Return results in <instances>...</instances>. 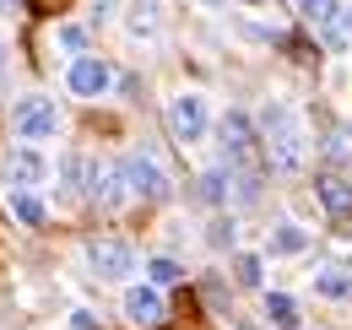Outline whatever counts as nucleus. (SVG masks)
I'll return each instance as SVG.
<instances>
[{
  "instance_id": "17",
  "label": "nucleus",
  "mask_w": 352,
  "mask_h": 330,
  "mask_svg": "<svg viewBox=\"0 0 352 330\" xmlns=\"http://www.w3.org/2000/svg\"><path fill=\"white\" fill-rule=\"evenodd\" d=\"M146 276H152L157 287H174L179 276H184V265H179V260H168V254H157V260H146Z\"/></svg>"
},
{
  "instance_id": "8",
  "label": "nucleus",
  "mask_w": 352,
  "mask_h": 330,
  "mask_svg": "<svg viewBox=\"0 0 352 330\" xmlns=\"http://www.w3.org/2000/svg\"><path fill=\"white\" fill-rule=\"evenodd\" d=\"M125 184H131V195H141V201H163L168 195V173L152 163V157H125Z\"/></svg>"
},
{
  "instance_id": "12",
  "label": "nucleus",
  "mask_w": 352,
  "mask_h": 330,
  "mask_svg": "<svg viewBox=\"0 0 352 330\" xmlns=\"http://www.w3.org/2000/svg\"><path fill=\"white\" fill-rule=\"evenodd\" d=\"M314 190H320V206L331 211L336 222H352V184L347 179H320Z\"/></svg>"
},
{
  "instance_id": "3",
  "label": "nucleus",
  "mask_w": 352,
  "mask_h": 330,
  "mask_svg": "<svg viewBox=\"0 0 352 330\" xmlns=\"http://www.w3.org/2000/svg\"><path fill=\"white\" fill-rule=\"evenodd\" d=\"M206 98L201 92H179V98H168V130H174L179 146H195L201 135H206Z\"/></svg>"
},
{
  "instance_id": "5",
  "label": "nucleus",
  "mask_w": 352,
  "mask_h": 330,
  "mask_svg": "<svg viewBox=\"0 0 352 330\" xmlns=\"http://www.w3.org/2000/svg\"><path fill=\"white\" fill-rule=\"evenodd\" d=\"M65 82H71L76 98H103V92L114 87V65H109V60H98V54H76Z\"/></svg>"
},
{
  "instance_id": "9",
  "label": "nucleus",
  "mask_w": 352,
  "mask_h": 330,
  "mask_svg": "<svg viewBox=\"0 0 352 330\" xmlns=\"http://www.w3.org/2000/svg\"><path fill=\"white\" fill-rule=\"evenodd\" d=\"M125 320H131L135 330L163 325V287H157V282H146V287H131V292H125Z\"/></svg>"
},
{
  "instance_id": "7",
  "label": "nucleus",
  "mask_w": 352,
  "mask_h": 330,
  "mask_svg": "<svg viewBox=\"0 0 352 330\" xmlns=\"http://www.w3.org/2000/svg\"><path fill=\"white\" fill-rule=\"evenodd\" d=\"M0 173H6V184H11V190H38V184L49 179V163L33 152V146H22V152H6Z\"/></svg>"
},
{
  "instance_id": "26",
  "label": "nucleus",
  "mask_w": 352,
  "mask_h": 330,
  "mask_svg": "<svg viewBox=\"0 0 352 330\" xmlns=\"http://www.w3.org/2000/svg\"><path fill=\"white\" fill-rule=\"evenodd\" d=\"M0 65H6V49H0Z\"/></svg>"
},
{
  "instance_id": "25",
  "label": "nucleus",
  "mask_w": 352,
  "mask_h": 330,
  "mask_svg": "<svg viewBox=\"0 0 352 330\" xmlns=\"http://www.w3.org/2000/svg\"><path fill=\"white\" fill-rule=\"evenodd\" d=\"M201 6H228V0H201Z\"/></svg>"
},
{
  "instance_id": "19",
  "label": "nucleus",
  "mask_w": 352,
  "mask_h": 330,
  "mask_svg": "<svg viewBox=\"0 0 352 330\" xmlns=\"http://www.w3.org/2000/svg\"><path fill=\"white\" fill-rule=\"evenodd\" d=\"M131 33H135V38H157V33H163V28H157V16H152V6H135Z\"/></svg>"
},
{
  "instance_id": "11",
  "label": "nucleus",
  "mask_w": 352,
  "mask_h": 330,
  "mask_svg": "<svg viewBox=\"0 0 352 330\" xmlns=\"http://www.w3.org/2000/svg\"><path fill=\"white\" fill-rule=\"evenodd\" d=\"M314 33H320V43H325V49H336V54H342V49H352V6H342V0H336V11H331Z\"/></svg>"
},
{
  "instance_id": "14",
  "label": "nucleus",
  "mask_w": 352,
  "mask_h": 330,
  "mask_svg": "<svg viewBox=\"0 0 352 330\" xmlns=\"http://www.w3.org/2000/svg\"><path fill=\"white\" fill-rule=\"evenodd\" d=\"M314 292H320V298H347V292H352V276L331 265V271H320V276H314Z\"/></svg>"
},
{
  "instance_id": "20",
  "label": "nucleus",
  "mask_w": 352,
  "mask_h": 330,
  "mask_svg": "<svg viewBox=\"0 0 352 330\" xmlns=\"http://www.w3.org/2000/svg\"><path fill=\"white\" fill-rule=\"evenodd\" d=\"M298 11H304V22L309 28H320L331 11H336V0H298Z\"/></svg>"
},
{
  "instance_id": "23",
  "label": "nucleus",
  "mask_w": 352,
  "mask_h": 330,
  "mask_svg": "<svg viewBox=\"0 0 352 330\" xmlns=\"http://www.w3.org/2000/svg\"><path fill=\"white\" fill-rule=\"evenodd\" d=\"M60 43H65V49H76V54H82V49H87V33H82V28H65V33H60Z\"/></svg>"
},
{
  "instance_id": "16",
  "label": "nucleus",
  "mask_w": 352,
  "mask_h": 330,
  "mask_svg": "<svg viewBox=\"0 0 352 330\" xmlns=\"http://www.w3.org/2000/svg\"><path fill=\"white\" fill-rule=\"evenodd\" d=\"M304 244H309V233H304V228H293V222H282V228L271 233V249H276V254H298Z\"/></svg>"
},
{
  "instance_id": "18",
  "label": "nucleus",
  "mask_w": 352,
  "mask_h": 330,
  "mask_svg": "<svg viewBox=\"0 0 352 330\" xmlns=\"http://www.w3.org/2000/svg\"><path fill=\"white\" fill-rule=\"evenodd\" d=\"M228 179H233L228 168H212V173L201 179V195H206V201H228Z\"/></svg>"
},
{
  "instance_id": "22",
  "label": "nucleus",
  "mask_w": 352,
  "mask_h": 330,
  "mask_svg": "<svg viewBox=\"0 0 352 330\" xmlns=\"http://www.w3.org/2000/svg\"><path fill=\"white\" fill-rule=\"evenodd\" d=\"M331 157H352V124H336V135H331Z\"/></svg>"
},
{
  "instance_id": "10",
  "label": "nucleus",
  "mask_w": 352,
  "mask_h": 330,
  "mask_svg": "<svg viewBox=\"0 0 352 330\" xmlns=\"http://www.w3.org/2000/svg\"><path fill=\"white\" fill-rule=\"evenodd\" d=\"M250 152H255L250 120H244V114H228V120H222V157H228V163H250Z\"/></svg>"
},
{
  "instance_id": "2",
  "label": "nucleus",
  "mask_w": 352,
  "mask_h": 330,
  "mask_svg": "<svg viewBox=\"0 0 352 330\" xmlns=\"http://www.w3.org/2000/svg\"><path fill=\"white\" fill-rule=\"evenodd\" d=\"M11 130H16L22 141H54V135H60L54 98H22V103L11 109Z\"/></svg>"
},
{
  "instance_id": "15",
  "label": "nucleus",
  "mask_w": 352,
  "mask_h": 330,
  "mask_svg": "<svg viewBox=\"0 0 352 330\" xmlns=\"http://www.w3.org/2000/svg\"><path fill=\"white\" fill-rule=\"evenodd\" d=\"M11 211H16V222H28V228H38V222H44V206H38V195H33V190H16V195H11Z\"/></svg>"
},
{
  "instance_id": "4",
  "label": "nucleus",
  "mask_w": 352,
  "mask_h": 330,
  "mask_svg": "<svg viewBox=\"0 0 352 330\" xmlns=\"http://www.w3.org/2000/svg\"><path fill=\"white\" fill-rule=\"evenodd\" d=\"M87 265L103 276V282H125L135 271V254H131V244H120V239H92L87 244Z\"/></svg>"
},
{
  "instance_id": "6",
  "label": "nucleus",
  "mask_w": 352,
  "mask_h": 330,
  "mask_svg": "<svg viewBox=\"0 0 352 330\" xmlns=\"http://www.w3.org/2000/svg\"><path fill=\"white\" fill-rule=\"evenodd\" d=\"M87 195H92L103 211H114L125 195H131V184H125V168H120V163H92V173H87Z\"/></svg>"
},
{
  "instance_id": "13",
  "label": "nucleus",
  "mask_w": 352,
  "mask_h": 330,
  "mask_svg": "<svg viewBox=\"0 0 352 330\" xmlns=\"http://www.w3.org/2000/svg\"><path fill=\"white\" fill-rule=\"evenodd\" d=\"M265 314H271V325L298 330V303H293L287 292H265Z\"/></svg>"
},
{
  "instance_id": "24",
  "label": "nucleus",
  "mask_w": 352,
  "mask_h": 330,
  "mask_svg": "<svg viewBox=\"0 0 352 330\" xmlns=\"http://www.w3.org/2000/svg\"><path fill=\"white\" fill-rule=\"evenodd\" d=\"M11 11H16V0H0V16H11Z\"/></svg>"
},
{
  "instance_id": "21",
  "label": "nucleus",
  "mask_w": 352,
  "mask_h": 330,
  "mask_svg": "<svg viewBox=\"0 0 352 330\" xmlns=\"http://www.w3.org/2000/svg\"><path fill=\"white\" fill-rule=\"evenodd\" d=\"M239 282L244 287H261V260L255 254H239Z\"/></svg>"
},
{
  "instance_id": "1",
  "label": "nucleus",
  "mask_w": 352,
  "mask_h": 330,
  "mask_svg": "<svg viewBox=\"0 0 352 330\" xmlns=\"http://www.w3.org/2000/svg\"><path fill=\"white\" fill-rule=\"evenodd\" d=\"M261 152L271 173H298L309 163V135H304V120L293 114V109H282V103H271L261 114Z\"/></svg>"
}]
</instances>
